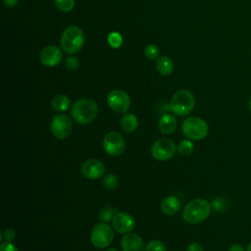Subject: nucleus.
<instances>
[{"mask_svg":"<svg viewBox=\"0 0 251 251\" xmlns=\"http://www.w3.org/2000/svg\"><path fill=\"white\" fill-rule=\"evenodd\" d=\"M98 114L97 103L90 98L76 100L71 108L73 120L79 125H88L94 121Z\"/></svg>","mask_w":251,"mask_h":251,"instance_id":"1","label":"nucleus"},{"mask_svg":"<svg viewBox=\"0 0 251 251\" xmlns=\"http://www.w3.org/2000/svg\"><path fill=\"white\" fill-rule=\"evenodd\" d=\"M211 210L212 205L208 201L202 198H196L185 205L182 212V218L188 224H199L210 216Z\"/></svg>","mask_w":251,"mask_h":251,"instance_id":"2","label":"nucleus"},{"mask_svg":"<svg viewBox=\"0 0 251 251\" xmlns=\"http://www.w3.org/2000/svg\"><path fill=\"white\" fill-rule=\"evenodd\" d=\"M194 106L195 98L193 94L186 89L176 91L169 103L170 110L178 117H184L190 114L194 109Z\"/></svg>","mask_w":251,"mask_h":251,"instance_id":"3","label":"nucleus"},{"mask_svg":"<svg viewBox=\"0 0 251 251\" xmlns=\"http://www.w3.org/2000/svg\"><path fill=\"white\" fill-rule=\"evenodd\" d=\"M84 43V34L80 27L71 25L67 27L61 36V48L68 54H75L78 52Z\"/></svg>","mask_w":251,"mask_h":251,"instance_id":"4","label":"nucleus"},{"mask_svg":"<svg viewBox=\"0 0 251 251\" xmlns=\"http://www.w3.org/2000/svg\"><path fill=\"white\" fill-rule=\"evenodd\" d=\"M181 129L183 134L192 140H201L208 134L207 123L198 117H188L182 122Z\"/></svg>","mask_w":251,"mask_h":251,"instance_id":"5","label":"nucleus"},{"mask_svg":"<svg viewBox=\"0 0 251 251\" xmlns=\"http://www.w3.org/2000/svg\"><path fill=\"white\" fill-rule=\"evenodd\" d=\"M91 243L94 247L102 249L108 247L114 239V230L107 223L101 222L94 226L91 231Z\"/></svg>","mask_w":251,"mask_h":251,"instance_id":"6","label":"nucleus"},{"mask_svg":"<svg viewBox=\"0 0 251 251\" xmlns=\"http://www.w3.org/2000/svg\"><path fill=\"white\" fill-rule=\"evenodd\" d=\"M175 142L167 137L157 139L151 146V154L158 161H166L174 157L176 153Z\"/></svg>","mask_w":251,"mask_h":251,"instance_id":"7","label":"nucleus"},{"mask_svg":"<svg viewBox=\"0 0 251 251\" xmlns=\"http://www.w3.org/2000/svg\"><path fill=\"white\" fill-rule=\"evenodd\" d=\"M52 134L58 139L67 138L73 129V122L71 118L64 114L55 115L50 123Z\"/></svg>","mask_w":251,"mask_h":251,"instance_id":"8","label":"nucleus"},{"mask_svg":"<svg viewBox=\"0 0 251 251\" xmlns=\"http://www.w3.org/2000/svg\"><path fill=\"white\" fill-rule=\"evenodd\" d=\"M103 148L110 156L116 157L122 155L126 148V142L123 135L117 131L108 132L103 139Z\"/></svg>","mask_w":251,"mask_h":251,"instance_id":"9","label":"nucleus"},{"mask_svg":"<svg viewBox=\"0 0 251 251\" xmlns=\"http://www.w3.org/2000/svg\"><path fill=\"white\" fill-rule=\"evenodd\" d=\"M109 107L117 113H126L130 106V98L128 94L121 89L112 90L107 96Z\"/></svg>","mask_w":251,"mask_h":251,"instance_id":"10","label":"nucleus"},{"mask_svg":"<svg viewBox=\"0 0 251 251\" xmlns=\"http://www.w3.org/2000/svg\"><path fill=\"white\" fill-rule=\"evenodd\" d=\"M81 173L88 179H98L105 173L104 164L98 159H88L81 166Z\"/></svg>","mask_w":251,"mask_h":251,"instance_id":"11","label":"nucleus"},{"mask_svg":"<svg viewBox=\"0 0 251 251\" xmlns=\"http://www.w3.org/2000/svg\"><path fill=\"white\" fill-rule=\"evenodd\" d=\"M62 59H63V54L61 49L54 45L44 47L39 54V60L41 64L46 67L57 66L61 63Z\"/></svg>","mask_w":251,"mask_h":251,"instance_id":"12","label":"nucleus"},{"mask_svg":"<svg viewBox=\"0 0 251 251\" xmlns=\"http://www.w3.org/2000/svg\"><path fill=\"white\" fill-rule=\"evenodd\" d=\"M112 225L119 233H129L134 228L135 222L129 214L117 212L112 220Z\"/></svg>","mask_w":251,"mask_h":251,"instance_id":"13","label":"nucleus"},{"mask_svg":"<svg viewBox=\"0 0 251 251\" xmlns=\"http://www.w3.org/2000/svg\"><path fill=\"white\" fill-rule=\"evenodd\" d=\"M123 251H144L142 238L135 233H126L121 240Z\"/></svg>","mask_w":251,"mask_h":251,"instance_id":"14","label":"nucleus"},{"mask_svg":"<svg viewBox=\"0 0 251 251\" xmlns=\"http://www.w3.org/2000/svg\"><path fill=\"white\" fill-rule=\"evenodd\" d=\"M177 122L173 115L165 114L158 121V127L164 134H171L176 131Z\"/></svg>","mask_w":251,"mask_h":251,"instance_id":"15","label":"nucleus"},{"mask_svg":"<svg viewBox=\"0 0 251 251\" xmlns=\"http://www.w3.org/2000/svg\"><path fill=\"white\" fill-rule=\"evenodd\" d=\"M180 200L176 196H167L161 203V210L167 216L176 214L180 209Z\"/></svg>","mask_w":251,"mask_h":251,"instance_id":"16","label":"nucleus"},{"mask_svg":"<svg viewBox=\"0 0 251 251\" xmlns=\"http://www.w3.org/2000/svg\"><path fill=\"white\" fill-rule=\"evenodd\" d=\"M121 126L126 132H133L138 127V120L135 115L131 113H125L121 119Z\"/></svg>","mask_w":251,"mask_h":251,"instance_id":"17","label":"nucleus"},{"mask_svg":"<svg viewBox=\"0 0 251 251\" xmlns=\"http://www.w3.org/2000/svg\"><path fill=\"white\" fill-rule=\"evenodd\" d=\"M51 106L57 112H65L71 107V99L65 94H57L52 98Z\"/></svg>","mask_w":251,"mask_h":251,"instance_id":"18","label":"nucleus"},{"mask_svg":"<svg viewBox=\"0 0 251 251\" xmlns=\"http://www.w3.org/2000/svg\"><path fill=\"white\" fill-rule=\"evenodd\" d=\"M157 70L163 75H169L173 73L174 70V63L173 61L167 56H161L157 59Z\"/></svg>","mask_w":251,"mask_h":251,"instance_id":"19","label":"nucleus"},{"mask_svg":"<svg viewBox=\"0 0 251 251\" xmlns=\"http://www.w3.org/2000/svg\"><path fill=\"white\" fill-rule=\"evenodd\" d=\"M119 183L118 176L115 174H108L103 177L102 184L107 190H114L117 188Z\"/></svg>","mask_w":251,"mask_h":251,"instance_id":"20","label":"nucleus"},{"mask_svg":"<svg viewBox=\"0 0 251 251\" xmlns=\"http://www.w3.org/2000/svg\"><path fill=\"white\" fill-rule=\"evenodd\" d=\"M194 145L189 139L181 140L177 145V151L180 155H189L193 152Z\"/></svg>","mask_w":251,"mask_h":251,"instance_id":"21","label":"nucleus"},{"mask_svg":"<svg viewBox=\"0 0 251 251\" xmlns=\"http://www.w3.org/2000/svg\"><path fill=\"white\" fill-rule=\"evenodd\" d=\"M117 212L118 211L116 209H114L113 207H105L100 210L99 219L104 223H108L113 220V218Z\"/></svg>","mask_w":251,"mask_h":251,"instance_id":"22","label":"nucleus"},{"mask_svg":"<svg viewBox=\"0 0 251 251\" xmlns=\"http://www.w3.org/2000/svg\"><path fill=\"white\" fill-rule=\"evenodd\" d=\"M54 3L63 12H70L75 6V0H54Z\"/></svg>","mask_w":251,"mask_h":251,"instance_id":"23","label":"nucleus"},{"mask_svg":"<svg viewBox=\"0 0 251 251\" xmlns=\"http://www.w3.org/2000/svg\"><path fill=\"white\" fill-rule=\"evenodd\" d=\"M108 43L113 48H119L123 43V37L119 32H111L108 37Z\"/></svg>","mask_w":251,"mask_h":251,"instance_id":"24","label":"nucleus"},{"mask_svg":"<svg viewBox=\"0 0 251 251\" xmlns=\"http://www.w3.org/2000/svg\"><path fill=\"white\" fill-rule=\"evenodd\" d=\"M145 251H167L166 246L160 240H151L145 247Z\"/></svg>","mask_w":251,"mask_h":251,"instance_id":"25","label":"nucleus"},{"mask_svg":"<svg viewBox=\"0 0 251 251\" xmlns=\"http://www.w3.org/2000/svg\"><path fill=\"white\" fill-rule=\"evenodd\" d=\"M144 54H145L146 58L153 60V59H156V58L158 57V55H159V49H158V47H157L156 45H154V44H149V45H147V46L145 47V49H144Z\"/></svg>","mask_w":251,"mask_h":251,"instance_id":"26","label":"nucleus"},{"mask_svg":"<svg viewBox=\"0 0 251 251\" xmlns=\"http://www.w3.org/2000/svg\"><path fill=\"white\" fill-rule=\"evenodd\" d=\"M65 65H66L68 70L75 71L78 68V66H79V62H78V60L75 56H71V57H68L66 59Z\"/></svg>","mask_w":251,"mask_h":251,"instance_id":"27","label":"nucleus"},{"mask_svg":"<svg viewBox=\"0 0 251 251\" xmlns=\"http://www.w3.org/2000/svg\"><path fill=\"white\" fill-rule=\"evenodd\" d=\"M0 251H19V249L11 241H6L1 244Z\"/></svg>","mask_w":251,"mask_h":251,"instance_id":"28","label":"nucleus"},{"mask_svg":"<svg viewBox=\"0 0 251 251\" xmlns=\"http://www.w3.org/2000/svg\"><path fill=\"white\" fill-rule=\"evenodd\" d=\"M212 206H213L214 209H216L218 211H223L225 209V207H226V203L221 198H215L213 203H212Z\"/></svg>","mask_w":251,"mask_h":251,"instance_id":"29","label":"nucleus"},{"mask_svg":"<svg viewBox=\"0 0 251 251\" xmlns=\"http://www.w3.org/2000/svg\"><path fill=\"white\" fill-rule=\"evenodd\" d=\"M3 236L6 241H12L16 236V231L13 228H7L3 231Z\"/></svg>","mask_w":251,"mask_h":251,"instance_id":"30","label":"nucleus"},{"mask_svg":"<svg viewBox=\"0 0 251 251\" xmlns=\"http://www.w3.org/2000/svg\"><path fill=\"white\" fill-rule=\"evenodd\" d=\"M186 251H203V247L201 244H199L197 242H193L187 246Z\"/></svg>","mask_w":251,"mask_h":251,"instance_id":"31","label":"nucleus"},{"mask_svg":"<svg viewBox=\"0 0 251 251\" xmlns=\"http://www.w3.org/2000/svg\"><path fill=\"white\" fill-rule=\"evenodd\" d=\"M228 251H245L243 246L241 244H238V243H233L229 246V249Z\"/></svg>","mask_w":251,"mask_h":251,"instance_id":"32","label":"nucleus"},{"mask_svg":"<svg viewBox=\"0 0 251 251\" xmlns=\"http://www.w3.org/2000/svg\"><path fill=\"white\" fill-rule=\"evenodd\" d=\"M3 2L7 7H14L18 4V0H3Z\"/></svg>","mask_w":251,"mask_h":251,"instance_id":"33","label":"nucleus"},{"mask_svg":"<svg viewBox=\"0 0 251 251\" xmlns=\"http://www.w3.org/2000/svg\"><path fill=\"white\" fill-rule=\"evenodd\" d=\"M247 251H251V242L249 243V245H248V247H247Z\"/></svg>","mask_w":251,"mask_h":251,"instance_id":"34","label":"nucleus"},{"mask_svg":"<svg viewBox=\"0 0 251 251\" xmlns=\"http://www.w3.org/2000/svg\"><path fill=\"white\" fill-rule=\"evenodd\" d=\"M249 109L251 111V98H250V101H249Z\"/></svg>","mask_w":251,"mask_h":251,"instance_id":"35","label":"nucleus"},{"mask_svg":"<svg viewBox=\"0 0 251 251\" xmlns=\"http://www.w3.org/2000/svg\"><path fill=\"white\" fill-rule=\"evenodd\" d=\"M107 251H118V250H116V249H109V250H107Z\"/></svg>","mask_w":251,"mask_h":251,"instance_id":"36","label":"nucleus"}]
</instances>
